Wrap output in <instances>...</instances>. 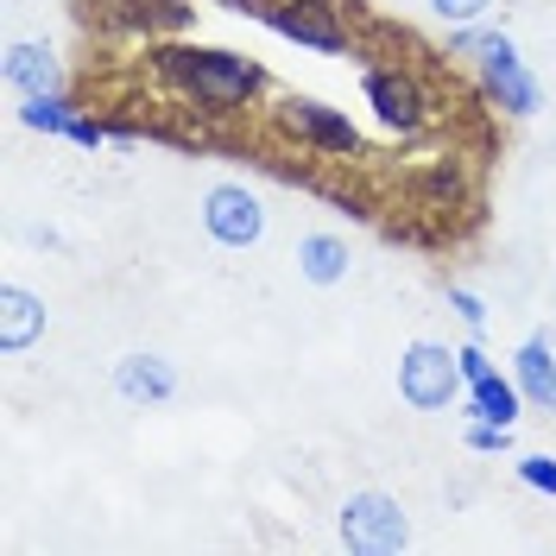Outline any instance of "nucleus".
Here are the masks:
<instances>
[{
    "instance_id": "f257e3e1",
    "label": "nucleus",
    "mask_w": 556,
    "mask_h": 556,
    "mask_svg": "<svg viewBox=\"0 0 556 556\" xmlns=\"http://www.w3.org/2000/svg\"><path fill=\"white\" fill-rule=\"evenodd\" d=\"M165 70L215 114H235V108L260 89V64L241 58V51H208V45H184V51H165Z\"/></svg>"
},
{
    "instance_id": "f03ea898",
    "label": "nucleus",
    "mask_w": 556,
    "mask_h": 556,
    "mask_svg": "<svg viewBox=\"0 0 556 556\" xmlns=\"http://www.w3.org/2000/svg\"><path fill=\"white\" fill-rule=\"evenodd\" d=\"M462 392V361L437 342H412L399 354V399L412 412H450Z\"/></svg>"
},
{
    "instance_id": "7ed1b4c3",
    "label": "nucleus",
    "mask_w": 556,
    "mask_h": 556,
    "mask_svg": "<svg viewBox=\"0 0 556 556\" xmlns=\"http://www.w3.org/2000/svg\"><path fill=\"white\" fill-rule=\"evenodd\" d=\"M342 544L361 556H392L412 544V525H405V506L392 493H348L342 506Z\"/></svg>"
},
{
    "instance_id": "20e7f679",
    "label": "nucleus",
    "mask_w": 556,
    "mask_h": 556,
    "mask_svg": "<svg viewBox=\"0 0 556 556\" xmlns=\"http://www.w3.org/2000/svg\"><path fill=\"white\" fill-rule=\"evenodd\" d=\"M475 51H481L486 96L506 108V114H538V83H531V70L519 64V45H513L506 33H481Z\"/></svg>"
},
{
    "instance_id": "39448f33",
    "label": "nucleus",
    "mask_w": 556,
    "mask_h": 556,
    "mask_svg": "<svg viewBox=\"0 0 556 556\" xmlns=\"http://www.w3.org/2000/svg\"><path fill=\"white\" fill-rule=\"evenodd\" d=\"M203 228H208V241H222V247H253L266 235V208L241 184H215L203 197Z\"/></svg>"
},
{
    "instance_id": "423d86ee",
    "label": "nucleus",
    "mask_w": 556,
    "mask_h": 556,
    "mask_svg": "<svg viewBox=\"0 0 556 556\" xmlns=\"http://www.w3.org/2000/svg\"><path fill=\"white\" fill-rule=\"evenodd\" d=\"M278 121H285V134L311 139L316 152H361V134H354V121L348 114H336V108H323L316 96H285L278 102Z\"/></svg>"
},
{
    "instance_id": "0eeeda50",
    "label": "nucleus",
    "mask_w": 556,
    "mask_h": 556,
    "mask_svg": "<svg viewBox=\"0 0 556 556\" xmlns=\"http://www.w3.org/2000/svg\"><path fill=\"white\" fill-rule=\"evenodd\" d=\"M266 26L291 45H311V51H342L348 45V26L336 20L329 0H278V7H266Z\"/></svg>"
},
{
    "instance_id": "6e6552de",
    "label": "nucleus",
    "mask_w": 556,
    "mask_h": 556,
    "mask_svg": "<svg viewBox=\"0 0 556 556\" xmlns=\"http://www.w3.org/2000/svg\"><path fill=\"white\" fill-rule=\"evenodd\" d=\"M367 108L380 114V127H392V134H417L430 102H424L417 76H405V70H367Z\"/></svg>"
},
{
    "instance_id": "1a4fd4ad",
    "label": "nucleus",
    "mask_w": 556,
    "mask_h": 556,
    "mask_svg": "<svg viewBox=\"0 0 556 556\" xmlns=\"http://www.w3.org/2000/svg\"><path fill=\"white\" fill-rule=\"evenodd\" d=\"M114 392H121L127 405H165L177 392V367L165 354H127V361L114 367Z\"/></svg>"
},
{
    "instance_id": "9d476101",
    "label": "nucleus",
    "mask_w": 556,
    "mask_h": 556,
    "mask_svg": "<svg viewBox=\"0 0 556 556\" xmlns=\"http://www.w3.org/2000/svg\"><path fill=\"white\" fill-rule=\"evenodd\" d=\"M0 76H7L20 96H58V51H51V45H33V38H20V45H7Z\"/></svg>"
},
{
    "instance_id": "9b49d317",
    "label": "nucleus",
    "mask_w": 556,
    "mask_h": 556,
    "mask_svg": "<svg viewBox=\"0 0 556 556\" xmlns=\"http://www.w3.org/2000/svg\"><path fill=\"white\" fill-rule=\"evenodd\" d=\"M45 336V298L26 285H0V354H20Z\"/></svg>"
},
{
    "instance_id": "f8f14e48",
    "label": "nucleus",
    "mask_w": 556,
    "mask_h": 556,
    "mask_svg": "<svg viewBox=\"0 0 556 556\" xmlns=\"http://www.w3.org/2000/svg\"><path fill=\"white\" fill-rule=\"evenodd\" d=\"M513 380H519L525 405H538V412L556 417V354L544 336H531V342L519 348V361H513Z\"/></svg>"
},
{
    "instance_id": "ddd939ff",
    "label": "nucleus",
    "mask_w": 556,
    "mask_h": 556,
    "mask_svg": "<svg viewBox=\"0 0 556 556\" xmlns=\"http://www.w3.org/2000/svg\"><path fill=\"white\" fill-rule=\"evenodd\" d=\"M519 412H525V392H519V380H500L493 367H486L481 380H468V417H481V424H519Z\"/></svg>"
},
{
    "instance_id": "4468645a",
    "label": "nucleus",
    "mask_w": 556,
    "mask_h": 556,
    "mask_svg": "<svg viewBox=\"0 0 556 556\" xmlns=\"http://www.w3.org/2000/svg\"><path fill=\"white\" fill-rule=\"evenodd\" d=\"M298 273L311 278V285H342L348 278V241H336V235H304V241H298Z\"/></svg>"
},
{
    "instance_id": "2eb2a0df",
    "label": "nucleus",
    "mask_w": 556,
    "mask_h": 556,
    "mask_svg": "<svg viewBox=\"0 0 556 556\" xmlns=\"http://www.w3.org/2000/svg\"><path fill=\"white\" fill-rule=\"evenodd\" d=\"M20 121H26L33 134H70V121H76V114H70V108L58 102V96H26Z\"/></svg>"
},
{
    "instance_id": "dca6fc26",
    "label": "nucleus",
    "mask_w": 556,
    "mask_h": 556,
    "mask_svg": "<svg viewBox=\"0 0 556 556\" xmlns=\"http://www.w3.org/2000/svg\"><path fill=\"white\" fill-rule=\"evenodd\" d=\"M468 450H481V455H500V450H513V430L506 424H468Z\"/></svg>"
},
{
    "instance_id": "f3484780",
    "label": "nucleus",
    "mask_w": 556,
    "mask_h": 556,
    "mask_svg": "<svg viewBox=\"0 0 556 556\" xmlns=\"http://www.w3.org/2000/svg\"><path fill=\"white\" fill-rule=\"evenodd\" d=\"M519 481L556 500V462H551V455H525V462H519Z\"/></svg>"
},
{
    "instance_id": "a211bd4d",
    "label": "nucleus",
    "mask_w": 556,
    "mask_h": 556,
    "mask_svg": "<svg viewBox=\"0 0 556 556\" xmlns=\"http://www.w3.org/2000/svg\"><path fill=\"white\" fill-rule=\"evenodd\" d=\"M486 7H493V0H430V13H437V20H450V26H468V20H481Z\"/></svg>"
},
{
    "instance_id": "6ab92c4d",
    "label": "nucleus",
    "mask_w": 556,
    "mask_h": 556,
    "mask_svg": "<svg viewBox=\"0 0 556 556\" xmlns=\"http://www.w3.org/2000/svg\"><path fill=\"white\" fill-rule=\"evenodd\" d=\"M450 311L462 316V323H468L475 336H481V329H486V304H481V298H475V291H462V285H450Z\"/></svg>"
},
{
    "instance_id": "aec40b11",
    "label": "nucleus",
    "mask_w": 556,
    "mask_h": 556,
    "mask_svg": "<svg viewBox=\"0 0 556 556\" xmlns=\"http://www.w3.org/2000/svg\"><path fill=\"white\" fill-rule=\"evenodd\" d=\"M455 361H462V380H481L486 367H493V361H486V354H481V342H468V348H455Z\"/></svg>"
},
{
    "instance_id": "412c9836",
    "label": "nucleus",
    "mask_w": 556,
    "mask_h": 556,
    "mask_svg": "<svg viewBox=\"0 0 556 556\" xmlns=\"http://www.w3.org/2000/svg\"><path fill=\"white\" fill-rule=\"evenodd\" d=\"M70 139H76V146H102L108 127L102 121H89V114H76V121H70Z\"/></svg>"
},
{
    "instance_id": "4be33fe9",
    "label": "nucleus",
    "mask_w": 556,
    "mask_h": 556,
    "mask_svg": "<svg viewBox=\"0 0 556 556\" xmlns=\"http://www.w3.org/2000/svg\"><path fill=\"white\" fill-rule=\"evenodd\" d=\"M228 13H266V0H222Z\"/></svg>"
}]
</instances>
